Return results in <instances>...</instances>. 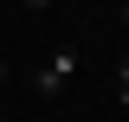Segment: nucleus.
Instances as JSON below:
<instances>
[{"label": "nucleus", "mask_w": 129, "mask_h": 122, "mask_svg": "<svg viewBox=\"0 0 129 122\" xmlns=\"http://www.w3.org/2000/svg\"><path fill=\"white\" fill-rule=\"evenodd\" d=\"M78 64H84L78 45H58L45 64H39V96H64V90H71V77H78Z\"/></svg>", "instance_id": "f257e3e1"}, {"label": "nucleus", "mask_w": 129, "mask_h": 122, "mask_svg": "<svg viewBox=\"0 0 129 122\" xmlns=\"http://www.w3.org/2000/svg\"><path fill=\"white\" fill-rule=\"evenodd\" d=\"M116 103H123V109H129V58H123V64H116Z\"/></svg>", "instance_id": "f03ea898"}, {"label": "nucleus", "mask_w": 129, "mask_h": 122, "mask_svg": "<svg viewBox=\"0 0 129 122\" xmlns=\"http://www.w3.org/2000/svg\"><path fill=\"white\" fill-rule=\"evenodd\" d=\"M19 7H26V13H45V7H52V0H19Z\"/></svg>", "instance_id": "7ed1b4c3"}, {"label": "nucleus", "mask_w": 129, "mask_h": 122, "mask_svg": "<svg viewBox=\"0 0 129 122\" xmlns=\"http://www.w3.org/2000/svg\"><path fill=\"white\" fill-rule=\"evenodd\" d=\"M7 71H13V64H7V51H0V90H7Z\"/></svg>", "instance_id": "20e7f679"}, {"label": "nucleus", "mask_w": 129, "mask_h": 122, "mask_svg": "<svg viewBox=\"0 0 129 122\" xmlns=\"http://www.w3.org/2000/svg\"><path fill=\"white\" fill-rule=\"evenodd\" d=\"M123 26H129V7H123Z\"/></svg>", "instance_id": "39448f33"}]
</instances>
